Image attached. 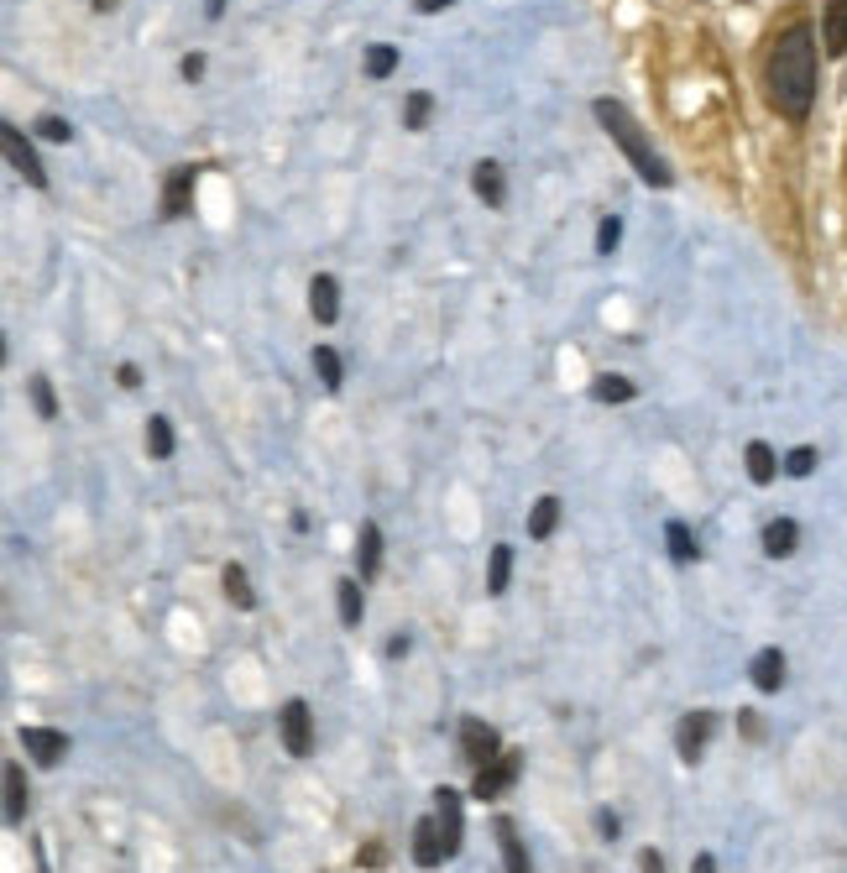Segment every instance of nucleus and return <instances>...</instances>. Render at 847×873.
Masks as SVG:
<instances>
[{
    "instance_id": "21",
    "label": "nucleus",
    "mask_w": 847,
    "mask_h": 873,
    "mask_svg": "<svg viewBox=\"0 0 847 873\" xmlns=\"http://www.w3.org/2000/svg\"><path fill=\"white\" fill-rule=\"evenodd\" d=\"M220 586H225V596H231L241 612H257V591H251V581H246V565L231 560V565L220 570Z\"/></svg>"
},
{
    "instance_id": "8",
    "label": "nucleus",
    "mask_w": 847,
    "mask_h": 873,
    "mask_svg": "<svg viewBox=\"0 0 847 873\" xmlns=\"http://www.w3.org/2000/svg\"><path fill=\"white\" fill-rule=\"evenodd\" d=\"M461 753L471 758L476 769H482V764H492V758L502 753V738H497V727H487L482 717H466V722H461Z\"/></svg>"
},
{
    "instance_id": "5",
    "label": "nucleus",
    "mask_w": 847,
    "mask_h": 873,
    "mask_svg": "<svg viewBox=\"0 0 847 873\" xmlns=\"http://www.w3.org/2000/svg\"><path fill=\"white\" fill-rule=\"evenodd\" d=\"M434 816H440V832H445V858H455V853H461V842H466L461 790H450V785L434 790Z\"/></svg>"
},
{
    "instance_id": "26",
    "label": "nucleus",
    "mask_w": 847,
    "mask_h": 873,
    "mask_svg": "<svg viewBox=\"0 0 847 873\" xmlns=\"http://www.w3.org/2000/svg\"><path fill=\"white\" fill-rule=\"evenodd\" d=\"M335 602H340V623H346V628H361V612H366L361 581H340V586H335Z\"/></svg>"
},
{
    "instance_id": "44",
    "label": "nucleus",
    "mask_w": 847,
    "mask_h": 873,
    "mask_svg": "<svg viewBox=\"0 0 847 873\" xmlns=\"http://www.w3.org/2000/svg\"><path fill=\"white\" fill-rule=\"evenodd\" d=\"M110 6H116V0H95V11H110Z\"/></svg>"
},
{
    "instance_id": "11",
    "label": "nucleus",
    "mask_w": 847,
    "mask_h": 873,
    "mask_svg": "<svg viewBox=\"0 0 847 873\" xmlns=\"http://www.w3.org/2000/svg\"><path fill=\"white\" fill-rule=\"evenodd\" d=\"M21 743H27V753L37 758L42 769H53L58 758L68 753V732H53V727H21Z\"/></svg>"
},
{
    "instance_id": "35",
    "label": "nucleus",
    "mask_w": 847,
    "mask_h": 873,
    "mask_svg": "<svg viewBox=\"0 0 847 873\" xmlns=\"http://www.w3.org/2000/svg\"><path fill=\"white\" fill-rule=\"evenodd\" d=\"M178 74L189 79V84H199V79H204V53H183V68H178Z\"/></svg>"
},
{
    "instance_id": "33",
    "label": "nucleus",
    "mask_w": 847,
    "mask_h": 873,
    "mask_svg": "<svg viewBox=\"0 0 847 873\" xmlns=\"http://www.w3.org/2000/svg\"><path fill=\"white\" fill-rule=\"evenodd\" d=\"M37 136H42V142H68V136H74V126H68L63 116H37V126H32Z\"/></svg>"
},
{
    "instance_id": "39",
    "label": "nucleus",
    "mask_w": 847,
    "mask_h": 873,
    "mask_svg": "<svg viewBox=\"0 0 847 873\" xmlns=\"http://www.w3.org/2000/svg\"><path fill=\"white\" fill-rule=\"evenodd\" d=\"M116 382H121V387H142V372H136V366L126 361V366H121V372H116Z\"/></svg>"
},
{
    "instance_id": "16",
    "label": "nucleus",
    "mask_w": 847,
    "mask_h": 873,
    "mask_svg": "<svg viewBox=\"0 0 847 873\" xmlns=\"http://www.w3.org/2000/svg\"><path fill=\"white\" fill-rule=\"evenodd\" d=\"M492 832H497V842H502V863H508V873H529V847L518 842L513 816H497V821H492Z\"/></svg>"
},
{
    "instance_id": "22",
    "label": "nucleus",
    "mask_w": 847,
    "mask_h": 873,
    "mask_svg": "<svg viewBox=\"0 0 847 873\" xmlns=\"http://www.w3.org/2000/svg\"><path fill=\"white\" fill-rule=\"evenodd\" d=\"M665 549H670V560L675 565H696V534H691V523H665Z\"/></svg>"
},
{
    "instance_id": "27",
    "label": "nucleus",
    "mask_w": 847,
    "mask_h": 873,
    "mask_svg": "<svg viewBox=\"0 0 847 873\" xmlns=\"http://www.w3.org/2000/svg\"><path fill=\"white\" fill-rule=\"evenodd\" d=\"M398 63H403V58H398V48H393V42H372V48H366V58H361V68H366V74H372V79H387V74H393Z\"/></svg>"
},
{
    "instance_id": "9",
    "label": "nucleus",
    "mask_w": 847,
    "mask_h": 873,
    "mask_svg": "<svg viewBox=\"0 0 847 873\" xmlns=\"http://www.w3.org/2000/svg\"><path fill=\"white\" fill-rule=\"evenodd\" d=\"M194 183H199V168H173L168 183H163V220H178V215H189V199H194Z\"/></svg>"
},
{
    "instance_id": "10",
    "label": "nucleus",
    "mask_w": 847,
    "mask_h": 873,
    "mask_svg": "<svg viewBox=\"0 0 847 873\" xmlns=\"http://www.w3.org/2000/svg\"><path fill=\"white\" fill-rule=\"evenodd\" d=\"M414 863H419V868H440V863H445L440 816H419V826H414Z\"/></svg>"
},
{
    "instance_id": "19",
    "label": "nucleus",
    "mask_w": 847,
    "mask_h": 873,
    "mask_svg": "<svg viewBox=\"0 0 847 873\" xmlns=\"http://www.w3.org/2000/svg\"><path fill=\"white\" fill-rule=\"evenodd\" d=\"M6 821L11 826L27 821V769L21 764H6Z\"/></svg>"
},
{
    "instance_id": "28",
    "label": "nucleus",
    "mask_w": 847,
    "mask_h": 873,
    "mask_svg": "<svg viewBox=\"0 0 847 873\" xmlns=\"http://www.w3.org/2000/svg\"><path fill=\"white\" fill-rule=\"evenodd\" d=\"M429 116H434V95H429V89H414V95L403 100V126L408 131H424Z\"/></svg>"
},
{
    "instance_id": "36",
    "label": "nucleus",
    "mask_w": 847,
    "mask_h": 873,
    "mask_svg": "<svg viewBox=\"0 0 847 873\" xmlns=\"http://www.w3.org/2000/svg\"><path fill=\"white\" fill-rule=\"evenodd\" d=\"M738 727H743V738H748V743H759V738H764V722H759V711H743V717H738Z\"/></svg>"
},
{
    "instance_id": "3",
    "label": "nucleus",
    "mask_w": 847,
    "mask_h": 873,
    "mask_svg": "<svg viewBox=\"0 0 847 873\" xmlns=\"http://www.w3.org/2000/svg\"><path fill=\"white\" fill-rule=\"evenodd\" d=\"M518 769H523V753H518V748L497 753L492 764H482V769H476V779H471V795H476V800H497L502 790H513Z\"/></svg>"
},
{
    "instance_id": "31",
    "label": "nucleus",
    "mask_w": 847,
    "mask_h": 873,
    "mask_svg": "<svg viewBox=\"0 0 847 873\" xmlns=\"http://www.w3.org/2000/svg\"><path fill=\"white\" fill-rule=\"evenodd\" d=\"M32 408L42 413V419H58V398H53V382L42 377V372L32 377Z\"/></svg>"
},
{
    "instance_id": "38",
    "label": "nucleus",
    "mask_w": 847,
    "mask_h": 873,
    "mask_svg": "<svg viewBox=\"0 0 847 873\" xmlns=\"http://www.w3.org/2000/svg\"><path fill=\"white\" fill-rule=\"evenodd\" d=\"M597 832H602V837H617V832H623V821H617V811H597Z\"/></svg>"
},
{
    "instance_id": "32",
    "label": "nucleus",
    "mask_w": 847,
    "mask_h": 873,
    "mask_svg": "<svg viewBox=\"0 0 847 873\" xmlns=\"http://www.w3.org/2000/svg\"><path fill=\"white\" fill-rule=\"evenodd\" d=\"M780 466H785V476H795V481H800V476H811V471H816V450H811V445H800V450H790V455H785Z\"/></svg>"
},
{
    "instance_id": "2",
    "label": "nucleus",
    "mask_w": 847,
    "mask_h": 873,
    "mask_svg": "<svg viewBox=\"0 0 847 873\" xmlns=\"http://www.w3.org/2000/svg\"><path fill=\"white\" fill-rule=\"evenodd\" d=\"M591 116L602 121V131L612 136V147L628 157L633 163V173L649 183V189H670L675 183V173H670V163L659 157V147L644 136V126L633 121V110L623 105V100H612V95H602V100H591Z\"/></svg>"
},
{
    "instance_id": "6",
    "label": "nucleus",
    "mask_w": 847,
    "mask_h": 873,
    "mask_svg": "<svg viewBox=\"0 0 847 873\" xmlns=\"http://www.w3.org/2000/svg\"><path fill=\"white\" fill-rule=\"evenodd\" d=\"M712 727H717L712 711H685V717H680V727H675V748H680L685 764H696V758L706 753V738H712Z\"/></svg>"
},
{
    "instance_id": "43",
    "label": "nucleus",
    "mask_w": 847,
    "mask_h": 873,
    "mask_svg": "<svg viewBox=\"0 0 847 873\" xmlns=\"http://www.w3.org/2000/svg\"><path fill=\"white\" fill-rule=\"evenodd\" d=\"M204 16H210V21H220V16H225V0H204Z\"/></svg>"
},
{
    "instance_id": "4",
    "label": "nucleus",
    "mask_w": 847,
    "mask_h": 873,
    "mask_svg": "<svg viewBox=\"0 0 847 873\" xmlns=\"http://www.w3.org/2000/svg\"><path fill=\"white\" fill-rule=\"evenodd\" d=\"M278 732H283V748L293 758H309L314 753V711H309V701H288L283 717H278Z\"/></svg>"
},
{
    "instance_id": "23",
    "label": "nucleus",
    "mask_w": 847,
    "mask_h": 873,
    "mask_svg": "<svg viewBox=\"0 0 847 873\" xmlns=\"http://www.w3.org/2000/svg\"><path fill=\"white\" fill-rule=\"evenodd\" d=\"M309 356H314V372H319V382H325L330 393H340V382H346V366H340V351H335V346H314Z\"/></svg>"
},
{
    "instance_id": "12",
    "label": "nucleus",
    "mask_w": 847,
    "mask_h": 873,
    "mask_svg": "<svg viewBox=\"0 0 847 873\" xmlns=\"http://www.w3.org/2000/svg\"><path fill=\"white\" fill-rule=\"evenodd\" d=\"M821 48H827V58L847 53V0H827L821 6Z\"/></svg>"
},
{
    "instance_id": "17",
    "label": "nucleus",
    "mask_w": 847,
    "mask_h": 873,
    "mask_svg": "<svg viewBox=\"0 0 847 873\" xmlns=\"http://www.w3.org/2000/svg\"><path fill=\"white\" fill-rule=\"evenodd\" d=\"M471 189H476V199H482V204H492V210H497V204L508 199V178H502V163H476V168H471Z\"/></svg>"
},
{
    "instance_id": "24",
    "label": "nucleus",
    "mask_w": 847,
    "mask_h": 873,
    "mask_svg": "<svg viewBox=\"0 0 847 873\" xmlns=\"http://www.w3.org/2000/svg\"><path fill=\"white\" fill-rule=\"evenodd\" d=\"M560 523V497H539L529 508V539H549Z\"/></svg>"
},
{
    "instance_id": "40",
    "label": "nucleus",
    "mask_w": 847,
    "mask_h": 873,
    "mask_svg": "<svg viewBox=\"0 0 847 873\" xmlns=\"http://www.w3.org/2000/svg\"><path fill=\"white\" fill-rule=\"evenodd\" d=\"M691 873H717V858H712V853H696V863H691Z\"/></svg>"
},
{
    "instance_id": "14",
    "label": "nucleus",
    "mask_w": 847,
    "mask_h": 873,
    "mask_svg": "<svg viewBox=\"0 0 847 873\" xmlns=\"http://www.w3.org/2000/svg\"><path fill=\"white\" fill-rule=\"evenodd\" d=\"M309 314L319 319V325H335V319H340V283L330 278V272H319V278L309 283Z\"/></svg>"
},
{
    "instance_id": "42",
    "label": "nucleus",
    "mask_w": 847,
    "mask_h": 873,
    "mask_svg": "<svg viewBox=\"0 0 847 873\" xmlns=\"http://www.w3.org/2000/svg\"><path fill=\"white\" fill-rule=\"evenodd\" d=\"M408 654V638H387V659H403Z\"/></svg>"
},
{
    "instance_id": "7",
    "label": "nucleus",
    "mask_w": 847,
    "mask_h": 873,
    "mask_svg": "<svg viewBox=\"0 0 847 873\" xmlns=\"http://www.w3.org/2000/svg\"><path fill=\"white\" fill-rule=\"evenodd\" d=\"M0 142H6V157H11V168L21 173L32 183V189H48V173H42V163H37V152H32V142L21 136L16 126H0Z\"/></svg>"
},
{
    "instance_id": "41",
    "label": "nucleus",
    "mask_w": 847,
    "mask_h": 873,
    "mask_svg": "<svg viewBox=\"0 0 847 873\" xmlns=\"http://www.w3.org/2000/svg\"><path fill=\"white\" fill-rule=\"evenodd\" d=\"M450 0H414V11H424V16H434V11H445Z\"/></svg>"
},
{
    "instance_id": "15",
    "label": "nucleus",
    "mask_w": 847,
    "mask_h": 873,
    "mask_svg": "<svg viewBox=\"0 0 847 873\" xmlns=\"http://www.w3.org/2000/svg\"><path fill=\"white\" fill-rule=\"evenodd\" d=\"M795 544H800V523H795V518H769V523H764V555H769V560L795 555Z\"/></svg>"
},
{
    "instance_id": "25",
    "label": "nucleus",
    "mask_w": 847,
    "mask_h": 873,
    "mask_svg": "<svg viewBox=\"0 0 847 873\" xmlns=\"http://www.w3.org/2000/svg\"><path fill=\"white\" fill-rule=\"evenodd\" d=\"M173 424L163 419V413H152V419H147V455H152V461H168V455H173Z\"/></svg>"
},
{
    "instance_id": "13",
    "label": "nucleus",
    "mask_w": 847,
    "mask_h": 873,
    "mask_svg": "<svg viewBox=\"0 0 847 873\" xmlns=\"http://www.w3.org/2000/svg\"><path fill=\"white\" fill-rule=\"evenodd\" d=\"M748 675H753V691L774 696L785 685V654L780 649H759V654H753V664H748Z\"/></svg>"
},
{
    "instance_id": "29",
    "label": "nucleus",
    "mask_w": 847,
    "mask_h": 873,
    "mask_svg": "<svg viewBox=\"0 0 847 873\" xmlns=\"http://www.w3.org/2000/svg\"><path fill=\"white\" fill-rule=\"evenodd\" d=\"M633 393H638V387L628 377H597V382H591V398H597V403H633Z\"/></svg>"
},
{
    "instance_id": "20",
    "label": "nucleus",
    "mask_w": 847,
    "mask_h": 873,
    "mask_svg": "<svg viewBox=\"0 0 847 873\" xmlns=\"http://www.w3.org/2000/svg\"><path fill=\"white\" fill-rule=\"evenodd\" d=\"M743 461H748V476L759 481V487H769V481L785 471V466H780V455H774V450H769L764 440H753V445L743 450Z\"/></svg>"
},
{
    "instance_id": "30",
    "label": "nucleus",
    "mask_w": 847,
    "mask_h": 873,
    "mask_svg": "<svg viewBox=\"0 0 847 873\" xmlns=\"http://www.w3.org/2000/svg\"><path fill=\"white\" fill-rule=\"evenodd\" d=\"M508 576H513V549L497 544V549H492V570H487V591L502 596V591H508Z\"/></svg>"
},
{
    "instance_id": "34",
    "label": "nucleus",
    "mask_w": 847,
    "mask_h": 873,
    "mask_svg": "<svg viewBox=\"0 0 847 873\" xmlns=\"http://www.w3.org/2000/svg\"><path fill=\"white\" fill-rule=\"evenodd\" d=\"M617 241H623V220H617V215H607V220L597 225V251L607 257V251H617Z\"/></svg>"
},
{
    "instance_id": "18",
    "label": "nucleus",
    "mask_w": 847,
    "mask_h": 873,
    "mask_svg": "<svg viewBox=\"0 0 847 873\" xmlns=\"http://www.w3.org/2000/svg\"><path fill=\"white\" fill-rule=\"evenodd\" d=\"M356 570H361V581H372L382 570V528L377 523H361V534H356Z\"/></svg>"
},
{
    "instance_id": "37",
    "label": "nucleus",
    "mask_w": 847,
    "mask_h": 873,
    "mask_svg": "<svg viewBox=\"0 0 847 873\" xmlns=\"http://www.w3.org/2000/svg\"><path fill=\"white\" fill-rule=\"evenodd\" d=\"M638 873H665V858H659L654 847H644V853H638Z\"/></svg>"
},
{
    "instance_id": "1",
    "label": "nucleus",
    "mask_w": 847,
    "mask_h": 873,
    "mask_svg": "<svg viewBox=\"0 0 847 873\" xmlns=\"http://www.w3.org/2000/svg\"><path fill=\"white\" fill-rule=\"evenodd\" d=\"M764 89H769V105L785 121L800 126L811 116V105H816V32H811V21H790L774 37L769 63H764Z\"/></svg>"
}]
</instances>
